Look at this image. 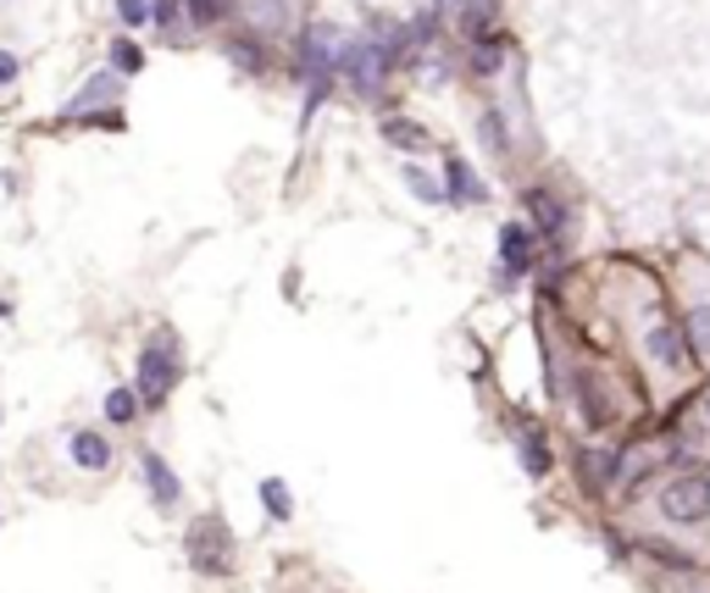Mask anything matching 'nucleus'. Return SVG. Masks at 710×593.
Returning a JSON list of instances; mask_svg holds the SVG:
<instances>
[{
    "label": "nucleus",
    "instance_id": "nucleus-1",
    "mask_svg": "<svg viewBox=\"0 0 710 593\" xmlns=\"http://www.w3.org/2000/svg\"><path fill=\"white\" fill-rule=\"evenodd\" d=\"M178 377H184V350H178V338L161 327V333H150V345L139 350V399L145 405H167L172 399V388H178Z\"/></svg>",
    "mask_w": 710,
    "mask_h": 593
},
{
    "label": "nucleus",
    "instance_id": "nucleus-2",
    "mask_svg": "<svg viewBox=\"0 0 710 593\" xmlns=\"http://www.w3.org/2000/svg\"><path fill=\"white\" fill-rule=\"evenodd\" d=\"M661 516L672 522V527H699L705 516H710V482L705 477H672L666 488H661Z\"/></svg>",
    "mask_w": 710,
    "mask_h": 593
},
{
    "label": "nucleus",
    "instance_id": "nucleus-3",
    "mask_svg": "<svg viewBox=\"0 0 710 593\" xmlns=\"http://www.w3.org/2000/svg\"><path fill=\"white\" fill-rule=\"evenodd\" d=\"M339 67H344V39H339V28H328V23L306 28V34H300V72L322 90V83H328Z\"/></svg>",
    "mask_w": 710,
    "mask_h": 593
},
{
    "label": "nucleus",
    "instance_id": "nucleus-4",
    "mask_svg": "<svg viewBox=\"0 0 710 593\" xmlns=\"http://www.w3.org/2000/svg\"><path fill=\"white\" fill-rule=\"evenodd\" d=\"M339 72L350 78V90H355V95H378V90H383V78H389V45H378V39L344 45V67H339Z\"/></svg>",
    "mask_w": 710,
    "mask_h": 593
},
{
    "label": "nucleus",
    "instance_id": "nucleus-5",
    "mask_svg": "<svg viewBox=\"0 0 710 593\" xmlns=\"http://www.w3.org/2000/svg\"><path fill=\"white\" fill-rule=\"evenodd\" d=\"M644 356L661 367V372H683L688 367V333L666 316H650L644 322Z\"/></svg>",
    "mask_w": 710,
    "mask_h": 593
},
{
    "label": "nucleus",
    "instance_id": "nucleus-6",
    "mask_svg": "<svg viewBox=\"0 0 710 593\" xmlns=\"http://www.w3.org/2000/svg\"><path fill=\"white\" fill-rule=\"evenodd\" d=\"M190 560H195L201 571H211V577H222V571L233 566V538L222 533L217 516H206V522L190 533Z\"/></svg>",
    "mask_w": 710,
    "mask_h": 593
},
{
    "label": "nucleus",
    "instance_id": "nucleus-7",
    "mask_svg": "<svg viewBox=\"0 0 710 593\" xmlns=\"http://www.w3.org/2000/svg\"><path fill=\"white\" fill-rule=\"evenodd\" d=\"M233 12L244 18V34H289V0H233Z\"/></svg>",
    "mask_w": 710,
    "mask_h": 593
},
{
    "label": "nucleus",
    "instance_id": "nucleus-8",
    "mask_svg": "<svg viewBox=\"0 0 710 593\" xmlns=\"http://www.w3.org/2000/svg\"><path fill=\"white\" fill-rule=\"evenodd\" d=\"M532 249H539V244H532V228H527V222H505V228H500V267H505L511 278H522V272L532 267Z\"/></svg>",
    "mask_w": 710,
    "mask_h": 593
},
{
    "label": "nucleus",
    "instance_id": "nucleus-9",
    "mask_svg": "<svg viewBox=\"0 0 710 593\" xmlns=\"http://www.w3.org/2000/svg\"><path fill=\"white\" fill-rule=\"evenodd\" d=\"M67 455H72L83 472H106V466H112V439H106V433H89V428H72V433H67Z\"/></svg>",
    "mask_w": 710,
    "mask_h": 593
},
{
    "label": "nucleus",
    "instance_id": "nucleus-10",
    "mask_svg": "<svg viewBox=\"0 0 710 593\" xmlns=\"http://www.w3.org/2000/svg\"><path fill=\"white\" fill-rule=\"evenodd\" d=\"M139 472H145V482H150L156 504H178V499H184V488H178L172 466H167V461H161L156 450H145V455H139Z\"/></svg>",
    "mask_w": 710,
    "mask_h": 593
},
{
    "label": "nucleus",
    "instance_id": "nucleus-11",
    "mask_svg": "<svg viewBox=\"0 0 710 593\" xmlns=\"http://www.w3.org/2000/svg\"><path fill=\"white\" fill-rule=\"evenodd\" d=\"M683 333H688L694 356H705V361H710V300L688 305V322H683Z\"/></svg>",
    "mask_w": 710,
    "mask_h": 593
},
{
    "label": "nucleus",
    "instance_id": "nucleus-12",
    "mask_svg": "<svg viewBox=\"0 0 710 593\" xmlns=\"http://www.w3.org/2000/svg\"><path fill=\"white\" fill-rule=\"evenodd\" d=\"M444 178H450V200H483V195H489L467 161H450V166H444Z\"/></svg>",
    "mask_w": 710,
    "mask_h": 593
},
{
    "label": "nucleus",
    "instance_id": "nucleus-13",
    "mask_svg": "<svg viewBox=\"0 0 710 593\" xmlns=\"http://www.w3.org/2000/svg\"><path fill=\"white\" fill-rule=\"evenodd\" d=\"M577 466H583V488H588V493H605L610 477H616V461H610V455H594V450H583Z\"/></svg>",
    "mask_w": 710,
    "mask_h": 593
},
{
    "label": "nucleus",
    "instance_id": "nucleus-14",
    "mask_svg": "<svg viewBox=\"0 0 710 593\" xmlns=\"http://www.w3.org/2000/svg\"><path fill=\"white\" fill-rule=\"evenodd\" d=\"M261 504H266V516H273V522H289V516H295V499H289V488H284L278 477H261Z\"/></svg>",
    "mask_w": 710,
    "mask_h": 593
},
{
    "label": "nucleus",
    "instance_id": "nucleus-15",
    "mask_svg": "<svg viewBox=\"0 0 710 593\" xmlns=\"http://www.w3.org/2000/svg\"><path fill=\"white\" fill-rule=\"evenodd\" d=\"M117 83H123L117 72H101V78H95V83H89V90H83V95H78V101L67 106V117H78L83 106H95V101H106V95H117Z\"/></svg>",
    "mask_w": 710,
    "mask_h": 593
},
{
    "label": "nucleus",
    "instance_id": "nucleus-16",
    "mask_svg": "<svg viewBox=\"0 0 710 593\" xmlns=\"http://www.w3.org/2000/svg\"><path fill=\"white\" fill-rule=\"evenodd\" d=\"M134 416H139V399H134V388H112V394H106V421H117V428H128Z\"/></svg>",
    "mask_w": 710,
    "mask_h": 593
},
{
    "label": "nucleus",
    "instance_id": "nucleus-17",
    "mask_svg": "<svg viewBox=\"0 0 710 593\" xmlns=\"http://www.w3.org/2000/svg\"><path fill=\"white\" fill-rule=\"evenodd\" d=\"M383 139H389V144H400V150H422V144H427V133H422V128H411L405 117H389V123H383Z\"/></svg>",
    "mask_w": 710,
    "mask_h": 593
},
{
    "label": "nucleus",
    "instance_id": "nucleus-18",
    "mask_svg": "<svg viewBox=\"0 0 710 593\" xmlns=\"http://www.w3.org/2000/svg\"><path fill=\"white\" fill-rule=\"evenodd\" d=\"M112 67H117L123 78H134V72L145 67V56H139V45H134V39H112Z\"/></svg>",
    "mask_w": 710,
    "mask_h": 593
},
{
    "label": "nucleus",
    "instance_id": "nucleus-19",
    "mask_svg": "<svg viewBox=\"0 0 710 593\" xmlns=\"http://www.w3.org/2000/svg\"><path fill=\"white\" fill-rule=\"evenodd\" d=\"M184 7H190V18H195V23H206V28H211V23H222V18L233 12V0H184Z\"/></svg>",
    "mask_w": 710,
    "mask_h": 593
},
{
    "label": "nucleus",
    "instance_id": "nucleus-20",
    "mask_svg": "<svg viewBox=\"0 0 710 593\" xmlns=\"http://www.w3.org/2000/svg\"><path fill=\"white\" fill-rule=\"evenodd\" d=\"M405 184H411V189H416L422 200H450V189H444L438 178H427L422 166H405Z\"/></svg>",
    "mask_w": 710,
    "mask_h": 593
},
{
    "label": "nucleus",
    "instance_id": "nucleus-21",
    "mask_svg": "<svg viewBox=\"0 0 710 593\" xmlns=\"http://www.w3.org/2000/svg\"><path fill=\"white\" fill-rule=\"evenodd\" d=\"M483 139H489V150H494V155H505V150H511V139H505V117H500V112H483Z\"/></svg>",
    "mask_w": 710,
    "mask_h": 593
},
{
    "label": "nucleus",
    "instance_id": "nucleus-22",
    "mask_svg": "<svg viewBox=\"0 0 710 593\" xmlns=\"http://www.w3.org/2000/svg\"><path fill=\"white\" fill-rule=\"evenodd\" d=\"M527 206H532V211H539V228H550V233H556V228L566 222V217H561V206H556L550 195H527Z\"/></svg>",
    "mask_w": 710,
    "mask_h": 593
},
{
    "label": "nucleus",
    "instance_id": "nucleus-23",
    "mask_svg": "<svg viewBox=\"0 0 710 593\" xmlns=\"http://www.w3.org/2000/svg\"><path fill=\"white\" fill-rule=\"evenodd\" d=\"M522 461H527V472H532V477H545V466H550V461H545V444L532 439V433H522Z\"/></svg>",
    "mask_w": 710,
    "mask_h": 593
},
{
    "label": "nucleus",
    "instance_id": "nucleus-24",
    "mask_svg": "<svg viewBox=\"0 0 710 593\" xmlns=\"http://www.w3.org/2000/svg\"><path fill=\"white\" fill-rule=\"evenodd\" d=\"M117 18H123L128 28H139V23H150V0H117Z\"/></svg>",
    "mask_w": 710,
    "mask_h": 593
},
{
    "label": "nucleus",
    "instance_id": "nucleus-25",
    "mask_svg": "<svg viewBox=\"0 0 710 593\" xmlns=\"http://www.w3.org/2000/svg\"><path fill=\"white\" fill-rule=\"evenodd\" d=\"M228 56H233V61H239V67H250V72H261V67H266V61H261V50H255V45H228Z\"/></svg>",
    "mask_w": 710,
    "mask_h": 593
},
{
    "label": "nucleus",
    "instance_id": "nucleus-26",
    "mask_svg": "<svg viewBox=\"0 0 710 593\" xmlns=\"http://www.w3.org/2000/svg\"><path fill=\"white\" fill-rule=\"evenodd\" d=\"M23 78V61L12 56V50H0V90H7V83H18Z\"/></svg>",
    "mask_w": 710,
    "mask_h": 593
},
{
    "label": "nucleus",
    "instance_id": "nucleus-27",
    "mask_svg": "<svg viewBox=\"0 0 710 593\" xmlns=\"http://www.w3.org/2000/svg\"><path fill=\"white\" fill-rule=\"evenodd\" d=\"M150 18H156L161 28H178V0H156V7H150Z\"/></svg>",
    "mask_w": 710,
    "mask_h": 593
},
{
    "label": "nucleus",
    "instance_id": "nucleus-28",
    "mask_svg": "<svg viewBox=\"0 0 710 593\" xmlns=\"http://www.w3.org/2000/svg\"><path fill=\"white\" fill-rule=\"evenodd\" d=\"M467 7H472V0H438V12H456V18H461Z\"/></svg>",
    "mask_w": 710,
    "mask_h": 593
},
{
    "label": "nucleus",
    "instance_id": "nucleus-29",
    "mask_svg": "<svg viewBox=\"0 0 710 593\" xmlns=\"http://www.w3.org/2000/svg\"><path fill=\"white\" fill-rule=\"evenodd\" d=\"M705 416H710V394H705Z\"/></svg>",
    "mask_w": 710,
    "mask_h": 593
},
{
    "label": "nucleus",
    "instance_id": "nucleus-30",
    "mask_svg": "<svg viewBox=\"0 0 710 593\" xmlns=\"http://www.w3.org/2000/svg\"><path fill=\"white\" fill-rule=\"evenodd\" d=\"M705 482H710V477H705Z\"/></svg>",
    "mask_w": 710,
    "mask_h": 593
}]
</instances>
